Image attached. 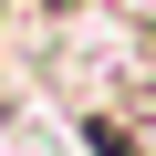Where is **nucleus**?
Returning a JSON list of instances; mask_svg holds the SVG:
<instances>
[{
    "mask_svg": "<svg viewBox=\"0 0 156 156\" xmlns=\"http://www.w3.org/2000/svg\"><path fill=\"white\" fill-rule=\"evenodd\" d=\"M73 156H156V135L135 125V115H115V104H73Z\"/></svg>",
    "mask_w": 156,
    "mask_h": 156,
    "instance_id": "nucleus-1",
    "label": "nucleus"
}]
</instances>
